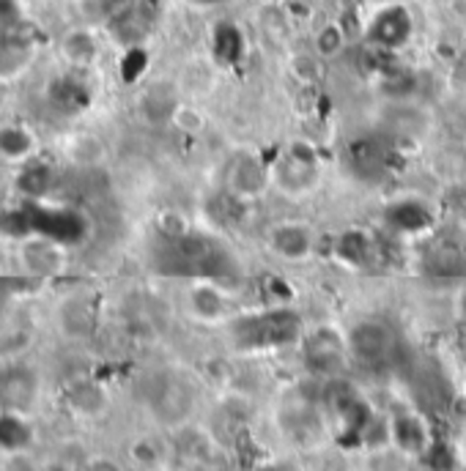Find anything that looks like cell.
Returning a JSON list of instances; mask_svg holds the SVG:
<instances>
[{
    "mask_svg": "<svg viewBox=\"0 0 466 471\" xmlns=\"http://www.w3.org/2000/svg\"><path fill=\"white\" fill-rule=\"evenodd\" d=\"M411 33H414V17L409 14L406 6H398V4L382 6L365 28V39L384 52H395L406 47Z\"/></svg>",
    "mask_w": 466,
    "mask_h": 471,
    "instance_id": "obj_6",
    "label": "cell"
},
{
    "mask_svg": "<svg viewBox=\"0 0 466 471\" xmlns=\"http://www.w3.org/2000/svg\"><path fill=\"white\" fill-rule=\"evenodd\" d=\"M275 181L291 192V195H302L307 189H313L319 181V165L316 156L307 148H291L280 156V162L275 165Z\"/></svg>",
    "mask_w": 466,
    "mask_h": 471,
    "instance_id": "obj_7",
    "label": "cell"
},
{
    "mask_svg": "<svg viewBox=\"0 0 466 471\" xmlns=\"http://www.w3.org/2000/svg\"><path fill=\"white\" fill-rule=\"evenodd\" d=\"M420 272L434 283L466 280V244L458 236H436L420 257Z\"/></svg>",
    "mask_w": 466,
    "mask_h": 471,
    "instance_id": "obj_5",
    "label": "cell"
},
{
    "mask_svg": "<svg viewBox=\"0 0 466 471\" xmlns=\"http://www.w3.org/2000/svg\"><path fill=\"white\" fill-rule=\"evenodd\" d=\"M215 56L225 66H233L244 56V36L236 25H231V22L217 25V31H215Z\"/></svg>",
    "mask_w": 466,
    "mask_h": 471,
    "instance_id": "obj_13",
    "label": "cell"
},
{
    "mask_svg": "<svg viewBox=\"0 0 466 471\" xmlns=\"http://www.w3.org/2000/svg\"><path fill=\"white\" fill-rule=\"evenodd\" d=\"M340 353H343V348H340L338 337L330 332H316L307 343V362L313 364L316 371H324V373H330L340 362Z\"/></svg>",
    "mask_w": 466,
    "mask_h": 471,
    "instance_id": "obj_12",
    "label": "cell"
},
{
    "mask_svg": "<svg viewBox=\"0 0 466 471\" xmlns=\"http://www.w3.org/2000/svg\"><path fill=\"white\" fill-rule=\"evenodd\" d=\"M228 184L236 197H258L269 187V170L255 156H239L231 165Z\"/></svg>",
    "mask_w": 466,
    "mask_h": 471,
    "instance_id": "obj_10",
    "label": "cell"
},
{
    "mask_svg": "<svg viewBox=\"0 0 466 471\" xmlns=\"http://www.w3.org/2000/svg\"><path fill=\"white\" fill-rule=\"evenodd\" d=\"M157 272L179 280L217 283L239 275V260L233 249L206 231H171L154 252Z\"/></svg>",
    "mask_w": 466,
    "mask_h": 471,
    "instance_id": "obj_1",
    "label": "cell"
},
{
    "mask_svg": "<svg viewBox=\"0 0 466 471\" xmlns=\"http://www.w3.org/2000/svg\"><path fill=\"white\" fill-rule=\"evenodd\" d=\"M39 153V137L31 126L6 124L0 126V160L9 165H25Z\"/></svg>",
    "mask_w": 466,
    "mask_h": 471,
    "instance_id": "obj_9",
    "label": "cell"
},
{
    "mask_svg": "<svg viewBox=\"0 0 466 471\" xmlns=\"http://www.w3.org/2000/svg\"><path fill=\"white\" fill-rule=\"evenodd\" d=\"M195 6H223V4H228V0H192Z\"/></svg>",
    "mask_w": 466,
    "mask_h": 471,
    "instance_id": "obj_18",
    "label": "cell"
},
{
    "mask_svg": "<svg viewBox=\"0 0 466 471\" xmlns=\"http://www.w3.org/2000/svg\"><path fill=\"white\" fill-rule=\"evenodd\" d=\"M17 20V0H0V22Z\"/></svg>",
    "mask_w": 466,
    "mask_h": 471,
    "instance_id": "obj_17",
    "label": "cell"
},
{
    "mask_svg": "<svg viewBox=\"0 0 466 471\" xmlns=\"http://www.w3.org/2000/svg\"><path fill=\"white\" fill-rule=\"evenodd\" d=\"M20 260L22 266L36 275V277H47L53 272H61L64 266V249L58 247V241H49V239H25L22 249H20Z\"/></svg>",
    "mask_w": 466,
    "mask_h": 471,
    "instance_id": "obj_8",
    "label": "cell"
},
{
    "mask_svg": "<svg viewBox=\"0 0 466 471\" xmlns=\"http://www.w3.org/2000/svg\"><path fill=\"white\" fill-rule=\"evenodd\" d=\"M414 217H428V212L420 205V203H400L395 212L390 214V222L395 228H406V231H418L423 228L426 220H414Z\"/></svg>",
    "mask_w": 466,
    "mask_h": 471,
    "instance_id": "obj_16",
    "label": "cell"
},
{
    "mask_svg": "<svg viewBox=\"0 0 466 471\" xmlns=\"http://www.w3.org/2000/svg\"><path fill=\"white\" fill-rule=\"evenodd\" d=\"M64 52H66V58H69L75 66H85V64H91L93 56H96V44H93V39H91L85 31H75V33L66 36Z\"/></svg>",
    "mask_w": 466,
    "mask_h": 471,
    "instance_id": "obj_15",
    "label": "cell"
},
{
    "mask_svg": "<svg viewBox=\"0 0 466 471\" xmlns=\"http://www.w3.org/2000/svg\"><path fill=\"white\" fill-rule=\"evenodd\" d=\"M348 351L362 368L387 371V368H395L398 364L403 343H400V335L392 329V324H387L382 318H368V321H359L351 329Z\"/></svg>",
    "mask_w": 466,
    "mask_h": 471,
    "instance_id": "obj_3",
    "label": "cell"
},
{
    "mask_svg": "<svg viewBox=\"0 0 466 471\" xmlns=\"http://www.w3.org/2000/svg\"><path fill=\"white\" fill-rule=\"evenodd\" d=\"M398 162V143L390 132L359 135L346 148V165L362 181H382Z\"/></svg>",
    "mask_w": 466,
    "mask_h": 471,
    "instance_id": "obj_4",
    "label": "cell"
},
{
    "mask_svg": "<svg viewBox=\"0 0 466 471\" xmlns=\"http://www.w3.org/2000/svg\"><path fill=\"white\" fill-rule=\"evenodd\" d=\"M302 335V318L288 307L250 312L231 324V337L242 351H272L294 343Z\"/></svg>",
    "mask_w": 466,
    "mask_h": 471,
    "instance_id": "obj_2",
    "label": "cell"
},
{
    "mask_svg": "<svg viewBox=\"0 0 466 471\" xmlns=\"http://www.w3.org/2000/svg\"><path fill=\"white\" fill-rule=\"evenodd\" d=\"M269 244L286 260H304L313 249V233L302 225H277L269 233Z\"/></svg>",
    "mask_w": 466,
    "mask_h": 471,
    "instance_id": "obj_11",
    "label": "cell"
},
{
    "mask_svg": "<svg viewBox=\"0 0 466 471\" xmlns=\"http://www.w3.org/2000/svg\"><path fill=\"white\" fill-rule=\"evenodd\" d=\"M22 173L17 179V187L25 192V195H44L49 189V181H53V176H49V168L41 165V162H25L20 165Z\"/></svg>",
    "mask_w": 466,
    "mask_h": 471,
    "instance_id": "obj_14",
    "label": "cell"
}]
</instances>
